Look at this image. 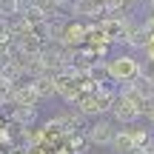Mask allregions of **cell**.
I'll return each instance as SVG.
<instances>
[{"label": "cell", "mask_w": 154, "mask_h": 154, "mask_svg": "<svg viewBox=\"0 0 154 154\" xmlns=\"http://www.w3.org/2000/svg\"><path fill=\"white\" fill-rule=\"evenodd\" d=\"M106 74H109L111 83H131L137 80L140 74V63L128 54H117V57H109L106 60Z\"/></svg>", "instance_id": "6da1fadb"}, {"label": "cell", "mask_w": 154, "mask_h": 154, "mask_svg": "<svg viewBox=\"0 0 154 154\" xmlns=\"http://www.w3.org/2000/svg\"><path fill=\"white\" fill-rule=\"evenodd\" d=\"M114 134H117L114 123H109V120H103V117H100V120H94L91 126L83 131V137H86V143L106 149V146H111V143H114Z\"/></svg>", "instance_id": "7a4b0ae2"}, {"label": "cell", "mask_w": 154, "mask_h": 154, "mask_svg": "<svg viewBox=\"0 0 154 154\" xmlns=\"http://www.w3.org/2000/svg\"><path fill=\"white\" fill-rule=\"evenodd\" d=\"M111 103L114 100H103V97H97V94H80L77 97V111H80L83 117H97L100 120V114H106V111H111Z\"/></svg>", "instance_id": "3957f363"}, {"label": "cell", "mask_w": 154, "mask_h": 154, "mask_svg": "<svg viewBox=\"0 0 154 154\" xmlns=\"http://www.w3.org/2000/svg\"><path fill=\"white\" fill-rule=\"evenodd\" d=\"M111 114H114V120H117V123H134L140 114H143V109H140L134 100L120 97V94H117V100L111 103Z\"/></svg>", "instance_id": "277c9868"}, {"label": "cell", "mask_w": 154, "mask_h": 154, "mask_svg": "<svg viewBox=\"0 0 154 154\" xmlns=\"http://www.w3.org/2000/svg\"><path fill=\"white\" fill-rule=\"evenodd\" d=\"M54 94L63 97L66 103H77V97H80V83H77L72 74L60 72V74H54Z\"/></svg>", "instance_id": "5b68a950"}, {"label": "cell", "mask_w": 154, "mask_h": 154, "mask_svg": "<svg viewBox=\"0 0 154 154\" xmlns=\"http://www.w3.org/2000/svg\"><path fill=\"white\" fill-rule=\"evenodd\" d=\"M100 11H106L103 0H72V6H69L72 20H80V17H97Z\"/></svg>", "instance_id": "8992f818"}, {"label": "cell", "mask_w": 154, "mask_h": 154, "mask_svg": "<svg viewBox=\"0 0 154 154\" xmlns=\"http://www.w3.org/2000/svg\"><path fill=\"white\" fill-rule=\"evenodd\" d=\"M83 43H86V23L80 20H69L66 23V32H63V43L60 46H69V49H83Z\"/></svg>", "instance_id": "52a82bcc"}, {"label": "cell", "mask_w": 154, "mask_h": 154, "mask_svg": "<svg viewBox=\"0 0 154 154\" xmlns=\"http://www.w3.org/2000/svg\"><path fill=\"white\" fill-rule=\"evenodd\" d=\"M9 117L17 128H34V123H37V106H11Z\"/></svg>", "instance_id": "ba28073f"}, {"label": "cell", "mask_w": 154, "mask_h": 154, "mask_svg": "<svg viewBox=\"0 0 154 154\" xmlns=\"http://www.w3.org/2000/svg\"><path fill=\"white\" fill-rule=\"evenodd\" d=\"M40 97L34 94L32 83H23V86H14V94H11V106H37Z\"/></svg>", "instance_id": "9c48e42d"}, {"label": "cell", "mask_w": 154, "mask_h": 154, "mask_svg": "<svg viewBox=\"0 0 154 154\" xmlns=\"http://www.w3.org/2000/svg\"><path fill=\"white\" fill-rule=\"evenodd\" d=\"M29 83H32L34 94H37L40 100H49V97H54V77L43 74V77H34V80H29Z\"/></svg>", "instance_id": "30bf717a"}, {"label": "cell", "mask_w": 154, "mask_h": 154, "mask_svg": "<svg viewBox=\"0 0 154 154\" xmlns=\"http://www.w3.org/2000/svg\"><path fill=\"white\" fill-rule=\"evenodd\" d=\"M111 149H117V151H123V154L134 151V143H131V134H128L126 128H117V134H114V143H111Z\"/></svg>", "instance_id": "8fae6325"}, {"label": "cell", "mask_w": 154, "mask_h": 154, "mask_svg": "<svg viewBox=\"0 0 154 154\" xmlns=\"http://www.w3.org/2000/svg\"><path fill=\"white\" fill-rule=\"evenodd\" d=\"M23 11L20 0H0V17L3 20H11V17H17Z\"/></svg>", "instance_id": "7c38bea8"}, {"label": "cell", "mask_w": 154, "mask_h": 154, "mask_svg": "<svg viewBox=\"0 0 154 154\" xmlns=\"http://www.w3.org/2000/svg\"><path fill=\"white\" fill-rule=\"evenodd\" d=\"M0 43H11V34H9V23L0 17Z\"/></svg>", "instance_id": "4fadbf2b"}, {"label": "cell", "mask_w": 154, "mask_h": 154, "mask_svg": "<svg viewBox=\"0 0 154 154\" xmlns=\"http://www.w3.org/2000/svg\"><path fill=\"white\" fill-rule=\"evenodd\" d=\"M51 3H54L57 9H69V6H72V0H51Z\"/></svg>", "instance_id": "5bb4252c"}, {"label": "cell", "mask_w": 154, "mask_h": 154, "mask_svg": "<svg viewBox=\"0 0 154 154\" xmlns=\"http://www.w3.org/2000/svg\"><path fill=\"white\" fill-rule=\"evenodd\" d=\"M128 154H143V149H134V151H128Z\"/></svg>", "instance_id": "9a60e30c"}, {"label": "cell", "mask_w": 154, "mask_h": 154, "mask_svg": "<svg viewBox=\"0 0 154 154\" xmlns=\"http://www.w3.org/2000/svg\"><path fill=\"white\" fill-rule=\"evenodd\" d=\"M151 123H154V109H151Z\"/></svg>", "instance_id": "2e32d148"}, {"label": "cell", "mask_w": 154, "mask_h": 154, "mask_svg": "<svg viewBox=\"0 0 154 154\" xmlns=\"http://www.w3.org/2000/svg\"><path fill=\"white\" fill-rule=\"evenodd\" d=\"M151 9H154V0H151Z\"/></svg>", "instance_id": "e0dca14e"}]
</instances>
